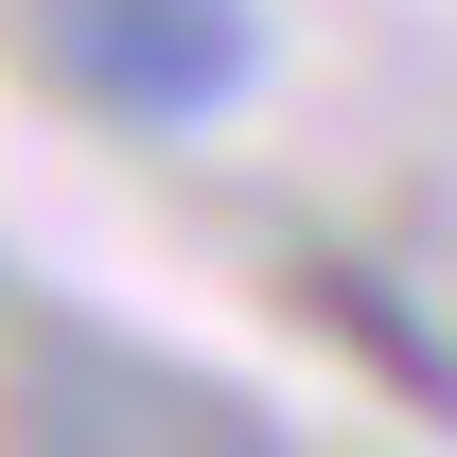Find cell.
Instances as JSON below:
<instances>
[{
	"label": "cell",
	"instance_id": "obj_1",
	"mask_svg": "<svg viewBox=\"0 0 457 457\" xmlns=\"http://www.w3.org/2000/svg\"><path fill=\"white\" fill-rule=\"evenodd\" d=\"M18 18L71 106L141 123V141H194L264 88V0H18Z\"/></svg>",
	"mask_w": 457,
	"mask_h": 457
},
{
	"label": "cell",
	"instance_id": "obj_2",
	"mask_svg": "<svg viewBox=\"0 0 457 457\" xmlns=\"http://www.w3.org/2000/svg\"><path fill=\"white\" fill-rule=\"evenodd\" d=\"M282 299H317V317H335V335L370 352V370H404L422 404H457V352L422 335V317H387V282H370V264H335V246H299V264H282Z\"/></svg>",
	"mask_w": 457,
	"mask_h": 457
}]
</instances>
